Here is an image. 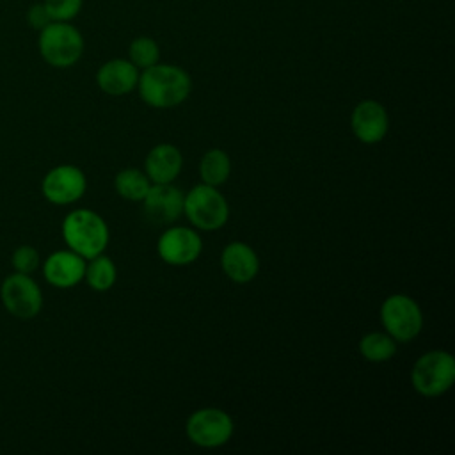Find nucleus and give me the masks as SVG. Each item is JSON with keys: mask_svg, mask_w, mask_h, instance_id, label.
Returning <instances> with one entry per match:
<instances>
[{"mask_svg": "<svg viewBox=\"0 0 455 455\" xmlns=\"http://www.w3.org/2000/svg\"><path fill=\"white\" fill-rule=\"evenodd\" d=\"M183 192L171 183H153L142 199L144 215L149 222L165 226L183 213Z\"/></svg>", "mask_w": 455, "mask_h": 455, "instance_id": "nucleus-11", "label": "nucleus"}, {"mask_svg": "<svg viewBox=\"0 0 455 455\" xmlns=\"http://www.w3.org/2000/svg\"><path fill=\"white\" fill-rule=\"evenodd\" d=\"M27 20H28V25H30L32 28H36V30L44 28V27L52 21L50 16H48V12H46V9H44V5H43V2H41V4H34V5L28 9Z\"/></svg>", "mask_w": 455, "mask_h": 455, "instance_id": "nucleus-24", "label": "nucleus"}, {"mask_svg": "<svg viewBox=\"0 0 455 455\" xmlns=\"http://www.w3.org/2000/svg\"><path fill=\"white\" fill-rule=\"evenodd\" d=\"M139 73L128 59H110L96 71V84L108 96H123L137 89Z\"/></svg>", "mask_w": 455, "mask_h": 455, "instance_id": "nucleus-14", "label": "nucleus"}, {"mask_svg": "<svg viewBox=\"0 0 455 455\" xmlns=\"http://www.w3.org/2000/svg\"><path fill=\"white\" fill-rule=\"evenodd\" d=\"M158 256L174 267L194 263L201 251H203V240L196 229L190 228H169L165 229L156 243Z\"/></svg>", "mask_w": 455, "mask_h": 455, "instance_id": "nucleus-10", "label": "nucleus"}, {"mask_svg": "<svg viewBox=\"0 0 455 455\" xmlns=\"http://www.w3.org/2000/svg\"><path fill=\"white\" fill-rule=\"evenodd\" d=\"M350 128L363 144L380 142L389 128V117L384 105L375 100L359 101L352 110Z\"/></svg>", "mask_w": 455, "mask_h": 455, "instance_id": "nucleus-12", "label": "nucleus"}, {"mask_svg": "<svg viewBox=\"0 0 455 455\" xmlns=\"http://www.w3.org/2000/svg\"><path fill=\"white\" fill-rule=\"evenodd\" d=\"M188 439L201 448H219L233 435V419L217 407L194 411L185 425Z\"/></svg>", "mask_w": 455, "mask_h": 455, "instance_id": "nucleus-8", "label": "nucleus"}, {"mask_svg": "<svg viewBox=\"0 0 455 455\" xmlns=\"http://www.w3.org/2000/svg\"><path fill=\"white\" fill-rule=\"evenodd\" d=\"M52 21H71L82 11L84 0H43Z\"/></svg>", "mask_w": 455, "mask_h": 455, "instance_id": "nucleus-22", "label": "nucleus"}, {"mask_svg": "<svg viewBox=\"0 0 455 455\" xmlns=\"http://www.w3.org/2000/svg\"><path fill=\"white\" fill-rule=\"evenodd\" d=\"M199 174L203 183L206 185H212V187L222 185L231 174V160L228 153L217 148L208 149L199 162Z\"/></svg>", "mask_w": 455, "mask_h": 455, "instance_id": "nucleus-17", "label": "nucleus"}, {"mask_svg": "<svg viewBox=\"0 0 455 455\" xmlns=\"http://www.w3.org/2000/svg\"><path fill=\"white\" fill-rule=\"evenodd\" d=\"M183 213L190 224L203 231L220 229L229 219V204L217 187L201 183L183 197Z\"/></svg>", "mask_w": 455, "mask_h": 455, "instance_id": "nucleus-5", "label": "nucleus"}, {"mask_svg": "<svg viewBox=\"0 0 455 455\" xmlns=\"http://www.w3.org/2000/svg\"><path fill=\"white\" fill-rule=\"evenodd\" d=\"M85 274V259L71 249H59L43 261V275L53 288L68 290L76 286Z\"/></svg>", "mask_w": 455, "mask_h": 455, "instance_id": "nucleus-13", "label": "nucleus"}, {"mask_svg": "<svg viewBox=\"0 0 455 455\" xmlns=\"http://www.w3.org/2000/svg\"><path fill=\"white\" fill-rule=\"evenodd\" d=\"M181 167V151L172 144H156L149 149L144 162V171L151 183H172Z\"/></svg>", "mask_w": 455, "mask_h": 455, "instance_id": "nucleus-16", "label": "nucleus"}, {"mask_svg": "<svg viewBox=\"0 0 455 455\" xmlns=\"http://www.w3.org/2000/svg\"><path fill=\"white\" fill-rule=\"evenodd\" d=\"M4 309L20 320H30L43 309V291L32 274L12 272L0 284Z\"/></svg>", "mask_w": 455, "mask_h": 455, "instance_id": "nucleus-6", "label": "nucleus"}, {"mask_svg": "<svg viewBox=\"0 0 455 455\" xmlns=\"http://www.w3.org/2000/svg\"><path fill=\"white\" fill-rule=\"evenodd\" d=\"M84 279L94 291H107L114 286L117 279V268L114 261L108 256H103L101 252L91 258L89 263H85Z\"/></svg>", "mask_w": 455, "mask_h": 455, "instance_id": "nucleus-19", "label": "nucleus"}, {"mask_svg": "<svg viewBox=\"0 0 455 455\" xmlns=\"http://www.w3.org/2000/svg\"><path fill=\"white\" fill-rule=\"evenodd\" d=\"M11 265H12L14 272L34 274L37 270V267L41 265L39 251L36 247H32V245H20V247H16L12 251Z\"/></svg>", "mask_w": 455, "mask_h": 455, "instance_id": "nucleus-23", "label": "nucleus"}, {"mask_svg": "<svg viewBox=\"0 0 455 455\" xmlns=\"http://www.w3.org/2000/svg\"><path fill=\"white\" fill-rule=\"evenodd\" d=\"M87 188V178L84 171L71 164H60L52 167L41 180L43 197L57 206H68L76 203Z\"/></svg>", "mask_w": 455, "mask_h": 455, "instance_id": "nucleus-9", "label": "nucleus"}, {"mask_svg": "<svg viewBox=\"0 0 455 455\" xmlns=\"http://www.w3.org/2000/svg\"><path fill=\"white\" fill-rule=\"evenodd\" d=\"M380 322L395 341L407 343L421 332L423 315L412 297L393 293L380 306Z\"/></svg>", "mask_w": 455, "mask_h": 455, "instance_id": "nucleus-7", "label": "nucleus"}, {"mask_svg": "<svg viewBox=\"0 0 455 455\" xmlns=\"http://www.w3.org/2000/svg\"><path fill=\"white\" fill-rule=\"evenodd\" d=\"M139 96L155 108H172L183 103L190 91V75L176 64H153L139 73Z\"/></svg>", "mask_w": 455, "mask_h": 455, "instance_id": "nucleus-1", "label": "nucleus"}, {"mask_svg": "<svg viewBox=\"0 0 455 455\" xmlns=\"http://www.w3.org/2000/svg\"><path fill=\"white\" fill-rule=\"evenodd\" d=\"M158 59H160V46L149 36H139L128 46V60L139 69H146L156 64Z\"/></svg>", "mask_w": 455, "mask_h": 455, "instance_id": "nucleus-21", "label": "nucleus"}, {"mask_svg": "<svg viewBox=\"0 0 455 455\" xmlns=\"http://www.w3.org/2000/svg\"><path fill=\"white\" fill-rule=\"evenodd\" d=\"M151 187V181L146 172L137 167L121 169L114 178L116 192L128 201H142Z\"/></svg>", "mask_w": 455, "mask_h": 455, "instance_id": "nucleus-18", "label": "nucleus"}, {"mask_svg": "<svg viewBox=\"0 0 455 455\" xmlns=\"http://www.w3.org/2000/svg\"><path fill=\"white\" fill-rule=\"evenodd\" d=\"M359 350L366 361L384 363L396 354V341L387 332H368L361 338Z\"/></svg>", "mask_w": 455, "mask_h": 455, "instance_id": "nucleus-20", "label": "nucleus"}, {"mask_svg": "<svg viewBox=\"0 0 455 455\" xmlns=\"http://www.w3.org/2000/svg\"><path fill=\"white\" fill-rule=\"evenodd\" d=\"M222 272L235 283H249L259 270V259L254 249L243 242H231L220 254Z\"/></svg>", "mask_w": 455, "mask_h": 455, "instance_id": "nucleus-15", "label": "nucleus"}, {"mask_svg": "<svg viewBox=\"0 0 455 455\" xmlns=\"http://www.w3.org/2000/svg\"><path fill=\"white\" fill-rule=\"evenodd\" d=\"M412 387L427 396L444 395L455 382V359L446 350H430L418 357L411 371Z\"/></svg>", "mask_w": 455, "mask_h": 455, "instance_id": "nucleus-4", "label": "nucleus"}, {"mask_svg": "<svg viewBox=\"0 0 455 455\" xmlns=\"http://www.w3.org/2000/svg\"><path fill=\"white\" fill-rule=\"evenodd\" d=\"M62 238L68 249L91 259L101 254L108 243V226L103 217L89 208H76L62 220Z\"/></svg>", "mask_w": 455, "mask_h": 455, "instance_id": "nucleus-2", "label": "nucleus"}, {"mask_svg": "<svg viewBox=\"0 0 455 455\" xmlns=\"http://www.w3.org/2000/svg\"><path fill=\"white\" fill-rule=\"evenodd\" d=\"M37 48L43 60L52 68H71L80 60L85 41L69 21H50L39 30Z\"/></svg>", "mask_w": 455, "mask_h": 455, "instance_id": "nucleus-3", "label": "nucleus"}]
</instances>
